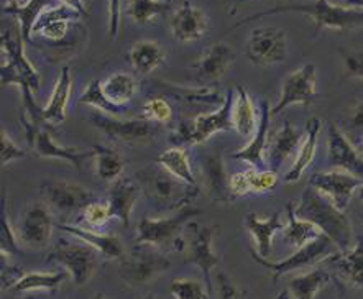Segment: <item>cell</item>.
I'll return each instance as SVG.
<instances>
[{"label": "cell", "instance_id": "obj_28", "mask_svg": "<svg viewBox=\"0 0 363 299\" xmlns=\"http://www.w3.org/2000/svg\"><path fill=\"white\" fill-rule=\"evenodd\" d=\"M72 92V74L69 66L61 69V74L56 81L55 89L43 109H41V122L48 123H63L66 120L67 102H69Z\"/></svg>", "mask_w": 363, "mask_h": 299}, {"label": "cell", "instance_id": "obj_55", "mask_svg": "<svg viewBox=\"0 0 363 299\" xmlns=\"http://www.w3.org/2000/svg\"><path fill=\"white\" fill-rule=\"evenodd\" d=\"M7 4V7H12V5H22L23 0H4Z\"/></svg>", "mask_w": 363, "mask_h": 299}, {"label": "cell", "instance_id": "obj_8", "mask_svg": "<svg viewBox=\"0 0 363 299\" xmlns=\"http://www.w3.org/2000/svg\"><path fill=\"white\" fill-rule=\"evenodd\" d=\"M199 213V209H196L191 204H188L184 205V208L178 209V213L171 215V218L142 219L137 229V244H152L155 247H162L168 244L176 245V242H179V234L183 232V227Z\"/></svg>", "mask_w": 363, "mask_h": 299}, {"label": "cell", "instance_id": "obj_58", "mask_svg": "<svg viewBox=\"0 0 363 299\" xmlns=\"http://www.w3.org/2000/svg\"><path fill=\"white\" fill-rule=\"evenodd\" d=\"M92 299H106V298H104V295H102V293H99V295H96L94 298H92Z\"/></svg>", "mask_w": 363, "mask_h": 299}, {"label": "cell", "instance_id": "obj_4", "mask_svg": "<svg viewBox=\"0 0 363 299\" xmlns=\"http://www.w3.org/2000/svg\"><path fill=\"white\" fill-rule=\"evenodd\" d=\"M135 176L147 198L160 208H176L178 205V209H181L191 204L189 201L198 194V188L179 181L158 163L142 169Z\"/></svg>", "mask_w": 363, "mask_h": 299}, {"label": "cell", "instance_id": "obj_20", "mask_svg": "<svg viewBox=\"0 0 363 299\" xmlns=\"http://www.w3.org/2000/svg\"><path fill=\"white\" fill-rule=\"evenodd\" d=\"M233 61H235V51L225 43H214L204 50L198 61L193 64L199 81L211 82L220 79L227 73Z\"/></svg>", "mask_w": 363, "mask_h": 299}, {"label": "cell", "instance_id": "obj_27", "mask_svg": "<svg viewBox=\"0 0 363 299\" xmlns=\"http://www.w3.org/2000/svg\"><path fill=\"white\" fill-rule=\"evenodd\" d=\"M279 213H274L267 219L258 218L257 214H248L245 218V229L250 232L253 240L257 244L258 255L263 259H269L272 256V247H273V237L278 234L279 230L284 229V224Z\"/></svg>", "mask_w": 363, "mask_h": 299}, {"label": "cell", "instance_id": "obj_45", "mask_svg": "<svg viewBox=\"0 0 363 299\" xmlns=\"http://www.w3.org/2000/svg\"><path fill=\"white\" fill-rule=\"evenodd\" d=\"M143 118L155 123H162V125H168V123L173 122V109H171L169 102L163 97H153L143 106Z\"/></svg>", "mask_w": 363, "mask_h": 299}, {"label": "cell", "instance_id": "obj_11", "mask_svg": "<svg viewBox=\"0 0 363 299\" xmlns=\"http://www.w3.org/2000/svg\"><path fill=\"white\" fill-rule=\"evenodd\" d=\"M315 81H318V69L313 63H306L299 69L293 71L291 74L284 77L281 86V94L277 106L272 109V115H278L279 112L288 109L289 106L301 104L311 106L318 96L315 91Z\"/></svg>", "mask_w": 363, "mask_h": 299}, {"label": "cell", "instance_id": "obj_9", "mask_svg": "<svg viewBox=\"0 0 363 299\" xmlns=\"http://www.w3.org/2000/svg\"><path fill=\"white\" fill-rule=\"evenodd\" d=\"M22 123L25 133H27L28 147L32 148L33 153L38 154L40 158L65 159V162L71 163L72 167H76L77 169H81L82 164H84L87 159L96 158L94 148L81 152V150L77 148L63 147L55 140L48 128L41 127V123H32L27 120H22Z\"/></svg>", "mask_w": 363, "mask_h": 299}, {"label": "cell", "instance_id": "obj_38", "mask_svg": "<svg viewBox=\"0 0 363 299\" xmlns=\"http://www.w3.org/2000/svg\"><path fill=\"white\" fill-rule=\"evenodd\" d=\"M329 271L324 268H318V270L306 273V275L294 276L288 286L296 299H314L324 286L329 285Z\"/></svg>", "mask_w": 363, "mask_h": 299}, {"label": "cell", "instance_id": "obj_34", "mask_svg": "<svg viewBox=\"0 0 363 299\" xmlns=\"http://www.w3.org/2000/svg\"><path fill=\"white\" fill-rule=\"evenodd\" d=\"M157 163L189 186L198 188V181H196L193 167H191V159L188 152L183 147H171L160 154L157 158Z\"/></svg>", "mask_w": 363, "mask_h": 299}, {"label": "cell", "instance_id": "obj_37", "mask_svg": "<svg viewBox=\"0 0 363 299\" xmlns=\"http://www.w3.org/2000/svg\"><path fill=\"white\" fill-rule=\"evenodd\" d=\"M69 276L67 271L55 273H22L17 283L12 286L13 291H56L66 278Z\"/></svg>", "mask_w": 363, "mask_h": 299}, {"label": "cell", "instance_id": "obj_6", "mask_svg": "<svg viewBox=\"0 0 363 299\" xmlns=\"http://www.w3.org/2000/svg\"><path fill=\"white\" fill-rule=\"evenodd\" d=\"M339 247H337L334 242H332L328 235L323 234L318 239L309 242L304 247H301L291 256L284 259L281 261H269L268 259H263V256L258 255V252H250L252 259L257 263H260L262 266L268 268V270L273 271V280L277 281L281 275H286V273L301 270V268L313 266L318 261L329 260L330 256L339 254Z\"/></svg>", "mask_w": 363, "mask_h": 299}, {"label": "cell", "instance_id": "obj_41", "mask_svg": "<svg viewBox=\"0 0 363 299\" xmlns=\"http://www.w3.org/2000/svg\"><path fill=\"white\" fill-rule=\"evenodd\" d=\"M169 9V0H132L128 5V15L135 22L143 25Z\"/></svg>", "mask_w": 363, "mask_h": 299}, {"label": "cell", "instance_id": "obj_50", "mask_svg": "<svg viewBox=\"0 0 363 299\" xmlns=\"http://www.w3.org/2000/svg\"><path fill=\"white\" fill-rule=\"evenodd\" d=\"M217 290H219V299H247L245 293L238 290L225 273L217 275Z\"/></svg>", "mask_w": 363, "mask_h": 299}, {"label": "cell", "instance_id": "obj_16", "mask_svg": "<svg viewBox=\"0 0 363 299\" xmlns=\"http://www.w3.org/2000/svg\"><path fill=\"white\" fill-rule=\"evenodd\" d=\"M191 229H193V239L188 244V261L199 268L207 291H209V295H212L214 293V285H212L211 273L219 265V256L212 249V239H214L217 227H201L198 224H193Z\"/></svg>", "mask_w": 363, "mask_h": 299}, {"label": "cell", "instance_id": "obj_3", "mask_svg": "<svg viewBox=\"0 0 363 299\" xmlns=\"http://www.w3.org/2000/svg\"><path fill=\"white\" fill-rule=\"evenodd\" d=\"M281 12H303L309 15L315 23V28H330V30H350L357 28L363 25V10L354 9V7H340V5L330 4L329 0H315L311 4H289V5H279L267 12H260L250 17L242 20L237 27L245 25L253 20L267 17V15H274Z\"/></svg>", "mask_w": 363, "mask_h": 299}, {"label": "cell", "instance_id": "obj_54", "mask_svg": "<svg viewBox=\"0 0 363 299\" xmlns=\"http://www.w3.org/2000/svg\"><path fill=\"white\" fill-rule=\"evenodd\" d=\"M350 5H354V7H359L363 10V0H347Z\"/></svg>", "mask_w": 363, "mask_h": 299}, {"label": "cell", "instance_id": "obj_24", "mask_svg": "<svg viewBox=\"0 0 363 299\" xmlns=\"http://www.w3.org/2000/svg\"><path fill=\"white\" fill-rule=\"evenodd\" d=\"M233 91H235L232 106L233 130L247 142H250L252 137L255 135L258 123H260V111L257 109L255 102L252 101L245 87L235 86Z\"/></svg>", "mask_w": 363, "mask_h": 299}, {"label": "cell", "instance_id": "obj_10", "mask_svg": "<svg viewBox=\"0 0 363 299\" xmlns=\"http://www.w3.org/2000/svg\"><path fill=\"white\" fill-rule=\"evenodd\" d=\"M288 56V38L283 28L260 27L252 30L247 43V58L257 66L283 63Z\"/></svg>", "mask_w": 363, "mask_h": 299}, {"label": "cell", "instance_id": "obj_56", "mask_svg": "<svg viewBox=\"0 0 363 299\" xmlns=\"http://www.w3.org/2000/svg\"><path fill=\"white\" fill-rule=\"evenodd\" d=\"M357 198H359L360 201H363V184H362V186L359 188V189H357Z\"/></svg>", "mask_w": 363, "mask_h": 299}, {"label": "cell", "instance_id": "obj_30", "mask_svg": "<svg viewBox=\"0 0 363 299\" xmlns=\"http://www.w3.org/2000/svg\"><path fill=\"white\" fill-rule=\"evenodd\" d=\"M79 15L81 13L76 12V10L60 4L53 9L46 10V12L41 15V18L38 20V23H36L33 33H38L43 38L60 41L66 37L71 20L77 18Z\"/></svg>", "mask_w": 363, "mask_h": 299}, {"label": "cell", "instance_id": "obj_26", "mask_svg": "<svg viewBox=\"0 0 363 299\" xmlns=\"http://www.w3.org/2000/svg\"><path fill=\"white\" fill-rule=\"evenodd\" d=\"M60 230L67 232L76 239L84 242L92 249L99 252L102 256L111 260H122L123 259V247L121 240L113 235H106V234H97L92 229H84V227L79 225H71V224H56Z\"/></svg>", "mask_w": 363, "mask_h": 299}, {"label": "cell", "instance_id": "obj_31", "mask_svg": "<svg viewBox=\"0 0 363 299\" xmlns=\"http://www.w3.org/2000/svg\"><path fill=\"white\" fill-rule=\"evenodd\" d=\"M60 5L58 0H27L22 5H12V7H5V13H12L15 18L18 20L20 32L25 41L32 40V33L46 10Z\"/></svg>", "mask_w": 363, "mask_h": 299}, {"label": "cell", "instance_id": "obj_29", "mask_svg": "<svg viewBox=\"0 0 363 299\" xmlns=\"http://www.w3.org/2000/svg\"><path fill=\"white\" fill-rule=\"evenodd\" d=\"M320 128H323V122L320 118H309L308 125H306V138L301 145L298 157L294 159V163L289 168V171L284 174V183H296L303 176L306 169L311 167V163L315 158V150H318V140Z\"/></svg>", "mask_w": 363, "mask_h": 299}, {"label": "cell", "instance_id": "obj_36", "mask_svg": "<svg viewBox=\"0 0 363 299\" xmlns=\"http://www.w3.org/2000/svg\"><path fill=\"white\" fill-rule=\"evenodd\" d=\"M352 285L363 290V239L349 252H339L329 259Z\"/></svg>", "mask_w": 363, "mask_h": 299}, {"label": "cell", "instance_id": "obj_49", "mask_svg": "<svg viewBox=\"0 0 363 299\" xmlns=\"http://www.w3.org/2000/svg\"><path fill=\"white\" fill-rule=\"evenodd\" d=\"M344 56L347 74L363 79V51L359 50H340Z\"/></svg>", "mask_w": 363, "mask_h": 299}, {"label": "cell", "instance_id": "obj_44", "mask_svg": "<svg viewBox=\"0 0 363 299\" xmlns=\"http://www.w3.org/2000/svg\"><path fill=\"white\" fill-rule=\"evenodd\" d=\"M206 285L191 278H178L171 283L169 291L174 299H209L211 295Z\"/></svg>", "mask_w": 363, "mask_h": 299}, {"label": "cell", "instance_id": "obj_1", "mask_svg": "<svg viewBox=\"0 0 363 299\" xmlns=\"http://www.w3.org/2000/svg\"><path fill=\"white\" fill-rule=\"evenodd\" d=\"M23 37L20 27L4 30L2 33V86L15 84L22 91V113L20 117L33 123L41 122V109L35 102V92L40 89L41 76L23 48Z\"/></svg>", "mask_w": 363, "mask_h": 299}, {"label": "cell", "instance_id": "obj_32", "mask_svg": "<svg viewBox=\"0 0 363 299\" xmlns=\"http://www.w3.org/2000/svg\"><path fill=\"white\" fill-rule=\"evenodd\" d=\"M128 58H130L132 66L140 74H150L164 63L166 51L157 41L140 40L132 46Z\"/></svg>", "mask_w": 363, "mask_h": 299}, {"label": "cell", "instance_id": "obj_22", "mask_svg": "<svg viewBox=\"0 0 363 299\" xmlns=\"http://www.w3.org/2000/svg\"><path fill=\"white\" fill-rule=\"evenodd\" d=\"M272 109H269L267 101H260V123L255 135L252 137L250 142H247V145L243 147L240 152L232 153L233 159H242L250 164L252 168L263 169L264 164V153L268 148V132H269V120H272Z\"/></svg>", "mask_w": 363, "mask_h": 299}, {"label": "cell", "instance_id": "obj_23", "mask_svg": "<svg viewBox=\"0 0 363 299\" xmlns=\"http://www.w3.org/2000/svg\"><path fill=\"white\" fill-rule=\"evenodd\" d=\"M140 193H143V191L137 183V179L118 178L117 181H113L111 191H108L107 201L108 205H111L112 219H118L125 227L130 225L132 210L140 198Z\"/></svg>", "mask_w": 363, "mask_h": 299}, {"label": "cell", "instance_id": "obj_51", "mask_svg": "<svg viewBox=\"0 0 363 299\" xmlns=\"http://www.w3.org/2000/svg\"><path fill=\"white\" fill-rule=\"evenodd\" d=\"M230 193L233 198H243V196L252 194L248 169L230 174Z\"/></svg>", "mask_w": 363, "mask_h": 299}, {"label": "cell", "instance_id": "obj_17", "mask_svg": "<svg viewBox=\"0 0 363 299\" xmlns=\"http://www.w3.org/2000/svg\"><path fill=\"white\" fill-rule=\"evenodd\" d=\"M328 159L334 169H342L363 179V154L335 123H330L328 132Z\"/></svg>", "mask_w": 363, "mask_h": 299}, {"label": "cell", "instance_id": "obj_5", "mask_svg": "<svg viewBox=\"0 0 363 299\" xmlns=\"http://www.w3.org/2000/svg\"><path fill=\"white\" fill-rule=\"evenodd\" d=\"M121 261L118 275L135 288L147 285L169 270V260L152 244H137Z\"/></svg>", "mask_w": 363, "mask_h": 299}, {"label": "cell", "instance_id": "obj_12", "mask_svg": "<svg viewBox=\"0 0 363 299\" xmlns=\"http://www.w3.org/2000/svg\"><path fill=\"white\" fill-rule=\"evenodd\" d=\"M53 227V215L48 205L45 203H32L25 205L15 225V232L22 244L32 249H41L50 242Z\"/></svg>", "mask_w": 363, "mask_h": 299}, {"label": "cell", "instance_id": "obj_15", "mask_svg": "<svg viewBox=\"0 0 363 299\" xmlns=\"http://www.w3.org/2000/svg\"><path fill=\"white\" fill-rule=\"evenodd\" d=\"M92 122L116 142H142L155 135L153 122L147 118H118L97 111L92 115Z\"/></svg>", "mask_w": 363, "mask_h": 299}, {"label": "cell", "instance_id": "obj_13", "mask_svg": "<svg viewBox=\"0 0 363 299\" xmlns=\"http://www.w3.org/2000/svg\"><path fill=\"white\" fill-rule=\"evenodd\" d=\"M40 194L50 209L58 213H76L84 210L96 196L91 189L76 183L67 181H45L40 184Z\"/></svg>", "mask_w": 363, "mask_h": 299}, {"label": "cell", "instance_id": "obj_25", "mask_svg": "<svg viewBox=\"0 0 363 299\" xmlns=\"http://www.w3.org/2000/svg\"><path fill=\"white\" fill-rule=\"evenodd\" d=\"M204 174L206 189L214 203H230L233 196L230 193V176L227 174L224 159L220 154H207L201 163Z\"/></svg>", "mask_w": 363, "mask_h": 299}, {"label": "cell", "instance_id": "obj_40", "mask_svg": "<svg viewBox=\"0 0 363 299\" xmlns=\"http://www.w3.org/2000/svg\"><path fill=\"white\" fill-rule=\"evenodd\" d=\"M77 102H79V104L89 106L94 111L108 113V115L118 117L122 112L121 107L112 106L111 102L106 99V96H104V92H102V81H99V79H92L89 84H87L86 91L82 92L79 99H77Z\"/></svg>", "mask_w": 363, "mask_h": 299}, {"label": "cell", "instance_id": "obj_19", "mask_svg": "<svg viewBox=\"0 0 363 299\" xmlns=\"http://www.w3.org/2000/svg\"><path fill=\"white\" fill-rule=\"evenodd\" d=\"M233 97H235V91L230 89L227 92L222 106L219 109L209 113H201V115L194 117V145L199 143H206L212 135L219 132H229L233 130L232 123V106Z\"/></svg>", "mask_w": 363, "mask_h": 299}, {"label": "cell", "instance_id": "obj_39", "mask_svg": "<svg viewBox=\"0 0 363 299\" xmlns=\"http://www.w3.org/2000/svg\"><path fill=\"white\" fill-rule=\"evenodd\" d=\"M96 152V173L102 181L113 183L122 176L123 169H125V159L121 157V153L116 150L94 145L92 147Z\"/></svg>", "mask_w": 363, "mask_h": 299}, {"label": "cell", "instance_id": "obj_47", "mask_svg": "<svg viewBox=\"0 0 363 299\" xmlns=\"http://www.w3.org/2000/svg\"><path fill=\"white\" fill-rule=\"evenodd\" d=\"M82 213H84L86 222L91 227H102L112 219L111 205H108L107 201L106 203H102V201H94V203L87 205Z\"/></svg>", "mask_w": 363, "mask_h": 299}, {"label": "cell", "instance_id": "obj_21", "mask_svg": "<svg viewBox=\"0 0 363 299\" xmlns=\"http://www.w3.org/2000/svg\"><path fill=\"white\" fill-rule=\"evenodd\" d=\"M304 138L306 137L293 127L291 122L284 120L283 127L277 132V135L272 138V142H268L264 162L269 164V169L278 171L286 159H289L294 153L299 152Z\"/></svg>", "mask_w": 363, "mask_h": 299}, {"label": "cell", "instance_id": "obj_14", "mask_svg": "<svg viewBox=\"0 0 363 299\" xmlns=\"http://www.w3.org/2000/svg\"><path fill=\"white\" fill-rule=\"evenodd\" d=\"M363 184V179L354 174L342 171V169H330V171L314 173L309 179V186L320 191L324 196L334 203L340 210L349 208L352 198Z\"/></svg>", "mask_w": 363, "mask_h": 299}, {"label": "cell", "instance_id": "obj_53", "mask_svg": "<svg viewBox=\"0 0 363 299\" xmlns=\"http://www.w3.org/2000/svg\"><path fill=\"white\" fill-rule=\"evenodd\" d=\"M58 2L66 5V7H69L72 10H76V12H79L81 15H86L87 13L84 0H58Z\"/></svg>", "mask_w": 363, "mask_h": 299}, {"label": "cell", "instance_id": "obj_48", "mask_svg": "<svg viewBox=\"0 0 363 299\" xmlns=\"http://www.w3.org/2000/svg\"><path fill=\"white\" fill-rule=\"evenodd\" d=\"M23 157L25 150L20 148L12 140V137L5 130H2V137H0V162H2V167H7V164L15 162V159H20Z\"/></svg>", "mask_w": 363, "mask_h": 299}, {"label": "cell", "instance_id": "obj_42", "mask_svg": "<svg viewBox=\"0 0 363 299\" xmlns=\"http://www.w3.org/2000/svg\"><path fill=\"white\" fill-rule=\"evenodd\" d=\"M0 252H2L4 256L22 255L17 232H15V227L10 224L7 210H5V199L2 201V209H0Z\"/></svg>", "mask_w": 363, "mask_h": 299}, {"label": "cell", "instance_id": "obj_46", "mask_svg": "<svg viewBox=\"0 0 363 299\" xmlns=\"http://www.w3.org/2000/svg\"><path fill=\"white\" fill-rule=\"evenodd\" d=\"M248 178H250L252 194L269 193L278 184V173L273 169H257L250 167L248 168Z\"/></svg>", "mask_w": 363, "mask_h": 299}, {"label": "cell", "instance_id": "obj_59", "mask_svg": "<svg viewBox=\"0 0 363 299\" xmlns=\"http://www.w3.org/2000/svg\"><path fill=\"white\" fill-rule=\"evenodd\" d=\"M359 152H360V153H362V154H363V143H362V145H360V147H359Z\"/></svg>", "mask_w": 363, "mask_h": 299}, {"label": "cell", "instance_id": "obj_33", "mask_svg": "<svg viewBox=\"0 0 363 299\" xmlns=\"http://www.w3.org/2000/svg\"><path fill=\"white\" fill-rule=\"evenodd\" d=\"M286 214L288 224L284 225V229L281 230L283 239L286 244L301 249V247H304L306 244H309V242H313L318 239V237L323 235V232H320L313 222L298 218L296 208H294L291 203L286 205Z\"/></svg>", "mask_w": 363, "mask_h": 299}, {"label": "cell", "instance_id": "obj_52", "mask_svg": "<svg viewBox=\"0 0 363 299\" xmlns=\"http://www.w3.org/2000/svg\"><path fill=\"white\" fill-rule=\"evenodd\" d=\"M121 25V0H108V38H117Z\"/></svg>", "mask_w": 363, "mask_h": 299}, {"label": "cell", "instance_id": "obj_2", "mask_svg": "<svg viewBox=\"0 0 363 299\" xmlns=\"http://www.w3.org/2000/svg\"><path fill=\"white\" fill-rule=\"evenodd\" d=\"M298 218L309 220L329 237L340 252H349L354 247V229L345 210H340L320 191L308 186L301 196L296 208Z\"/></svg>", "mask_w": 363, "mask_h": 299}, {"label": "cell", "instance_id": "obj_18", "mask_svg": "<svg viewBox=\"0 0 363 299\" xmlns=\"http://www.w3.org/2000/svg\"><path fill=\"white\" fill-rule=\"evenodd\" d=\"M209 18L194 4L184 2L171 17V32L181 43H193L206 37Z\"/></svg>", "mask_w": 363, "mask_h": 299}, {"label": "cell", "instance_id": "obj_43", "mask_svg": "<svg viewBox=\"0 0 363 299\" xmlns=\"http://www.w3.org/2000/svg\"><path fill=\"white\" fill-rule=\"evenodd\" d=\"M344 135L359 148L363 143V99L352 109L340 123Z\"/></svg>", "mask_w": 363, "mask_h": 299}, {"label": "cell", "instance_id": "obj_60", "mask_svg": "<svg viewBox=\"0 0 363 299\" xmlns=\"http://www.w3.org/2000/svg\"><path fill=\"white\" fill-rule=\"evenodd\" d=\"M143 299H157V298H153V296H150V298H143Z\"/></svg>", "mask_w": 363, "mask_h": 299}, {"label": "cell", "instance_id": "obj_35", "mask_svg": "<svg viewBox=\"0 0 363 299\" xmlns=\"http://www.w3.org/2000/svg\"><path fill=\"white\" fill-rule=\"evenodd\" d=\"M138 82L128 73H113L102 82V92L106 99L112 106L122 107L127 106L137 94Z\"/></svg>", "mask_w": 363, "mask_h": 299}, {"label": "cell", "instance_id": "obj_7", "mask_svg": "<svg viewBox=\"0 0 363 299\" xmlns=\"http://www.w3.org/2000/svg\"><path fill=\"white\" fill-rule=\"evenodd\" d=\"M96 254L97 250L87 244H67L66 240H61L46 260L60 263L72 278L74 285L84 286L94 276L99 265Z\"/></svg>", "mask_w": 363, "mask_h": 299}, {"label": "cell", "instance_id": "obj_57", "mask_svg": "<svg viewBox=\"0 0 363 299\" xmlns=\"http://www.w3.org/2000/svg\"><path fill=\"white\" fill-rule=\"evenodd\" d=\"M278 299H289V295H288V291H281L278 295Z\"/></svg>", "mask_w": 363, "mask_h": 299}]
</instances>
